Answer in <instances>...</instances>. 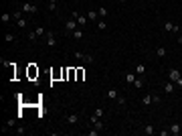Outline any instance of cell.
Listing matches in <instances>:
<instances>
[{
    "mask_svg": "<svg viewBox=\"0 0 182 136\" xmlns=\"http://www.w3.org/2000/svg\"><path fill=\"white\" fill-rule=\"evenodd\" d=\"M166 79H170V81H174V85H178V87H182V73L178 71V69H168V77Z\"/></svg>",
    "mask_w": 182,
    "mask_h": 136,
    "instance_id": "6da1fadb",
    "label": "cell"
},
{
    "mask_svg": "<svg viewBox=\"0 0 182 136\" xmlns=\"http://www.w3.org/2000/svg\"><path fill=\"white\" fill-rule=\"evenodd\" d=\"M22 14H25V12H22V10H16V12L12 14V18L16 20V25H18V29H27V27H29V22H27V18L22 16Z\"/></svg>",
    "mask_w": 182,
    "mask_h": 136,
    "instance_id": "7a4b0ae2",
    "label": "cell"
},
{
    "mask_svg": "<svg viewBox=\"0 0 182 136\" xmlns=\"http://www.w3.org/2000/svg\"><path fill=\"white\" fill-rule=\"evenodd\" d=\"M20 10L25 12V14H37V10H39V8H37V4H35V2H25V4L20 6Z\"/></svg>",
    "mask_w": 182,
    "mask_h": 136,
    "instance_id": "3957f363",
    "label": "cell"
},
{
    "mask_svg": "<svg viewBox=\"0 0 182 136\" xmlns=\"http://www.w3.org/2000/svg\"><path fill=\"white\" fill-rule=\"evenodd\" d=\"M73 55H75V59H79V61H83V63H93V61H95L93 55H87V53H81V51H75Z\"/></svg>",
    "mask_w": 182,
    "mask_h": 136,
    "instance_id": "277c9868",
    "label": "cell"
},
{
    "mask_svg": "<svg viewBox=\"0 0 182 136\" xmlns=\"http://www.w3.org/2000/svg\"><path fill=\"white\" fill-rule=\"evenodd\" d=\"M65 29H67V33L71 35V33H73L75 29H79V25H77V20H75V18H69V20L65 22Z\"/></svg>",
    "mask_w": 182,
    "mask_h": 136,
    "instance_id": "5b68a950",
    "label": "cell"
},
{
    "mask_svg": "<svg viewBox=\"0 0 182 136\" xmlns=\"http://www.w3.org/2000/svg\"><path fill=\"white\" fill-rule=\"evenodd\" d=\"M164 31H166V33H180V27L174 25V22H170V20H166V22H164Z\"/></svg>",
    "mask_w": 182,
    "mask_h": 136,
    "instance_id": "8992f818",
    "label": "cell"
},
{
    "mask_svg": "<svg viewBox=\"0 0 182 136\" xmlns=\"http://www.w3.org/2000/svg\"><path fill=\"white\" fill-rule=\"evenodd\" d=\"M71 18H75V20H77V25H79V27H85V22L89 20L87 16H81L77 10H75V12H71Z\"/></svg>",
    "mask_w": 182,
    "mask_h": 136,
    "instance_id": "52a82bcc",
    "label": "cell"
},
{
    "mask_svg": "<svg viewBox=\"0 0 182 136\" xmlns=\"http://www.w3.org/2000/svg\"><path fill=\"white\" fill-rule=\"evenodd\" d=\"M45 37H47V45H49V47H57V37H55V33L51 31V33H47V35H45Z\"/></svg>",
    "mask_w": 182,
    "mask_h": 136,
    "instance_id": "ba28073f",
    "label": "cell"
},
{
    "mask_svg": "<svg viewBox=\"0 0 182 136\" xmlns=\"http://www.w3.org/2000/svg\"><path fill=\"white\" fill-rule=\"evenodd\" d=\"M79 120H81L79 114H67V116H65V122H67V124H79Z\"/></svg>",
    "mask_w": 182,
    "mask_h": 136,
    "instance_id": "9c48e42d",
    "label": "cell"
},
{
    "mask_svg": "<svg viewBox=\"0 0 182 136\" xmlns=\"http://www.w3.org/2000/svg\"><path fill=\"white\" fill-rule=\"evenodd\" d=\"M134 71H136V75H138V77H144V75H146V65H144V63H138V65L134 67Z\"/></svg>",
    "mask_w": 182,
    "mask_h": 136,
    "instance_id": "30bf717a",
    "label": "cell"
},
{
    "mask_svg": "<svg viewBox=\"0 0 182 136\" xmlns=\"http://www.w3.org/2000/svg\"><path fill=\"white\" fill-rule=\"evenodd\" d=\"M18 124H16V120L14 118H10V120H6L4 124H2V132H8V128H16Z\"/></svg>",
    "mask_w": 182,
    "mask_h": 136,
    "instance_id": "8fae6325",
    "label": "cell"
},
{
    "mask_svg": "<svg viewBox=\"0 0 182 136\" xmlns=\"http://www.w3.org/2000/svg\"><path fill=\"white\" fill-rule=\"evenodd\" d=\"M168 130H170V134H172V136H178V134L182 132V128H180V124H178V122H172Z\"/></svg>",
    "mask_w": 182,
    "mask_h": 136,
    "instance_id": "7c38bea8",
    "label": "cell"
},
{
    "mask_svg": "<svg viewBox=\"0 0 182 136\" xmlns=\"http://www.w3.org/2000/svg\"><path fill=\"white\" fill-rule=\"evenodd\" d=\"M174 89H176V85H174V81H170V79H166V83H164V92H166V94H174Z\"/></svg>",
    "mask_w": 182,
    "mask_h": 136,
    "instance_id": "4fadbf2b",
    "label": "cell"
},
{
    "mask_svg": "<svg viewBox=\"0 0 182 136\" xmlns=\"http://www.w3.org/2000/svg\"><path fill=\"white\" fill-rule=\"evenodd\" d=\"M71 37H73V39H75V41H81V39H83V37H85V33H83V29H81V27H79V29H75V31H73V33H71Z\"/></svg>",
    "mask_w": 182,
    "mask_h": 136,
    "instance_id": "5bb4252c",
    "label": "cell"
},
{
    "mask_svg": "<svg viewBox=\"0 0 182 136\" xmlns=\"http://www.w3.org/2000/svg\"><path fill=\"white\" fill-rule=\"evenodd\" d=\"M124 79H126V83H132V85H134V81H136V71H126Z\"/></svg>",
    "mask_w": 182,
    "mask_h": 136,
    "instance_id": "9a60e30c",
    "label": "cell"
},
{
    "mask_svg": "<svg viewBox=\"0 0 182 136\" xmlns=\"http://www.w3.org/2000/svg\"><path fill=\"white\" fill-rule=\"evenodd\" d=\"M152 104H154L152 96H144V98H142V106H144V108H150Z\"/></svg>",
    "mask_w": 182,
    "mask_h": 136,
    "instance_id": "2e32d148",
    "label": "cell"
},
{
    "mask_svg": "<svg viewBox=\"0 0 182 136\" xmlns=\"http://www.w3.org/2000/svg\"><path fill=\"white\" fill-rule=\"evenodd\" d=\"M87 18H89V20H93V22H97V20H99L97 10H89V12H87Z\"/></svg>",
    "mask_w": 182,
    "mask_h": 136,
    "instance_id": "e0dca14e",
    "label": "cell"
},
{
    "mask_svg": "<svg viewBox=\"0 0 182 136\" xmlns=\"http://www.w3.org/2000/svg\"><path fill=\"white\" fill-rule=\"evenodd\" d=\"M107 98H109V100H118V89H116V87H109V89H107Z\"/></svg>",
    "mask_w": 182,
    "mask_h": 136,
    "instance_id": "ac0fdd59",
    "label": "cell"
},
{
    "mask_svg": "<svg viewBox=\"0 0 182 136\" xmlns=\"http://www.w3.org/2000/svg\"><path fill=\"white\" fill-rule=\"evenodd\" d=\"M4 41L6 43H16V35L14 33H4Z\"/></svg>",
    "mask_w": 182,
    "mask_h": 136,
    "instance_id": "d6986e66",
    "label": "cell"
},
{
    "mask_svg": "<svg viewBox=\"0 0 182 136\" xmlns=\"http://www.w3.org/2000/svg\"><path fill=\"white\" fill-rule=\"evenodd\" d=\"M156 57L158 59H164L166 57V49L164 47H156Z\"/></svg>",
    "mask_w": 182,
    "mask_h": 136,
    "instance_id": "ffe728a7",
    "label": "cell"
},
{
    "mask_svg": "<svg viewBox=\"0 0 182 136\" xmlns=\"http://www.w3.org/2000/svg\"><path fill=\"white\" fill-rule=\"evenodd\" d=\"M154 132H156V128H154L152 124H146V126H144V134H148V136H152Z\"/></svg>",
    "mask_w": 182,
    "mask_h": 136,
    "instance_id": "44dd1931",
    "label": "cell"
},
{
    "mask_svg": "<svg viewBox=\"0 0 182 136\" xmlns=\"http://www.w3.org/2000/svg\"><path fill=\"white\" fill-rule=\"evenodd\" d=\"M134 87H136V89H142V87H144V77H136Z\"/></svg>",
    "mask_w": 182,
    "mask_h": 136,
    "instance_id": "7402d4cb",
    "label": "cell"
},
{
    "mask_svg": "<svg viewBox=\"0 0 182 136\" xmlns=\"http://www.w3.org/2000/svg\"><path fill=\"white\" fill-rule=\"evenodd\" d=\"M95 25H97V29H99V31H107V22H105L103 18H101V20H97Z\"/></svg>",
    "mask_w": 182,
    "mask_h": 136,
    "instance_id": "603a6c76",
    "label": "cell"
},
{
    "mask_svg": "<svg viewBox=\"0 0 182 136\" xmlns=\"http://www.w3.org/2000/svg\"><path fill=\"white\" fill-rule=\"evenodd\" d=\"M27 37H29V41H31V43H37V41H39V35H37V31H33V33H29Z\"/></svg>",
    "mask_w": 182,
    "mask_h": 136,
    "instance_id": "cb8c5ba5",
    "label": "cell"
},
{
    "mask_svg": "<svg viewBox=\"0 0 182 136\" xmlns=\"http://www.w3.org/2000/svg\"><path fill=\"white\" fill-rule=\"evenodd\" d=\"M57 2H59V0H49V10H51V12L57 10Z\"/></svg>",
    "mask_w": 182,
    "mask_h": 136,
    "instance_id": "d4e9b609",
    "label": "cell"
},
{
    "mask_svg": "<svg viewBox=\"0 0 182 136\" xmlns=\"http://www.w3.org/2000/svg\"><path fill=\"white\" fill-rule=\"evenodd\" d=\"M10 18H12V14H8V12H4L2 16H0V20H2L4 25H6V22H10Z\"/></svg>",
    "mask_w": 182,
    "mask_h": 136,
    "instance_id": "484cf974",
    "label": "cell"
},
{
    "mask_svg": "<svg viewBox=\"0 0 182 136\" xmlns=\"http://www.w3.org/2000/svg\"><path fill=\"white\" fill-rule=\"evenodd\" d=\"M93 116H95V118H103V110H101V108H95V110H93Z\"/></svg>",
    "mask_w": 182,
    "mask_h": 136,
    "instance_id": "4316f807",
    "label": "cell"
},
{
    "mask_svg": "<svg viewBox=\"0 0 182 136\" xmlns=\"http://www.w3.org/2000/svg\"><path fill=\"white\" fill-rule=\"evenodd\" d=\"M97 14H99L101 18H103V16H107V8H105V6H101V8H97Z\"/></svg>",
    "mask_w": 182,
    "mask_h": 136,
    "instance_id": "83f0119b",
    "label": "cell"
},
{
    "mask_svg": "<svg viewBox=\"0 0 182 136\" xmlns=\"http://www.w3.org/2000/svg\"><path fill=\"white\" fill-rule=\"evenodd\" d=\"M35 31H37V35H39V37H43V35H47V31H45V27H37Z\"/></svg>",
    "mask_w": 182,
    "mask_h": 136,
    "instance_id": "f1b7e54d",
    "label": "cell"
},
{
    "mask_svg": "<svg viewBox=\"0 0 182 136\" xmlns=\"http://www.w3.org/2000/svg\"><path fill=\"white\" fill-rule=\"evenodd\" d=\"M14 132H16V134H27V128H25V126H16Z\"/></svg>",
    "mask_w": 182,
    "mask_h": 136,
    "instance_id": "f546056e",
    "label": "cell"
},
{
    "mask_svg": "<svg viewBox=\"0 0 182 136\" xmlns=\"http://www.w3.org/2000/svg\"><path fill=\"white\" fill-rule=\"evenodd\" d=\"M87 134H89V136H97V134H99V130H97V128L93 126V128H91V130H89Z\"/></svg>",
    "mask_w": 182,
    "mask_h": 136,
    "instance_id": "4dcf8cb0",
    "label": "cell"
},
{
    "mask_svg": "<svg viewBox=\"0 0 182 136\" xmlns=\"http://www.w3.org/2000/svg\"><path fill=\"white\" fill-rule=\"evenodd\" d=\"M152 100H154V104H160V102H162V98H158L156 94H152Z\"/></svg>",
    "mask_w": 182,
    "mask_h": 136,
    "instance_id": "1f68e13d",
    "label": "cell"
},
{
    "mask_svg": "<svg viewBox=\"0 0 182 136\" xmlns=\"http://www.w3.org/2000/svg\"><path fill=\"white\" fill-rule=\"evenodd\" d=\"M118 104H120V106H126V98H122V96H118Z\"/></svg>",
    "mask_w": 182,
    "mask_h": 136,
    "instance_id": "d6a6232c",
    "label": "cell"
},
{
    "mask_svg": "<svg viewBox=\"0 0 182 136\" xmlns=\"http://www.w3.org/2000/svg\"><path fill=\"white\" fill-rule=\"evenodd\" d=\"M160 136H170V130H168V128H164V130H160Z\"/></svg>",
    "mask_w": 182,
    "mask_h": 136,
    "instance_id": "836d02e7",
    "label": "cell"
},
{
    "mask_svg": "<svg viewBox=\"0 0 182 136\" xmlns=\"http://www.w3.org/2000/svg\"><path fill=\"white\" fill-rule=\"evenodd\" d=\"M178 43H180V45H182V35H178Z\"/></svg>",
    "mask_w": 182,
    "mask_h": 136,
    "instance_id": "e575fe53",
    "label": "cell"
},
{
    "mask_svg": "<svg viewBox=\"0 0 182 136\" xmlns=\"http://www.w3.org/2000/svg\"><path fill=\"white\" fill-rule=\"evenodd\" d=\"M118 2H128V0H118Z\"/></svg>",
    "mask_w": 182,
    "mask_h": 136,
    "instance_id": "d590c367",
    "label": "cell"
},
{
    "mask_svg": "<svg viewBox=\"0 0 182 136\" xmlns=\"http://www.w3.org/2000/svg\"><path fill=\"white\" fill-rule=\"evenodd\" d=\"M27 2H35V0H27Z\"/></svg>",
    "mask_w": 182,
    "mask_h": 136,
    "instance_id": "8d00e7d4",
    "label": "cell"
}]
</instances>
